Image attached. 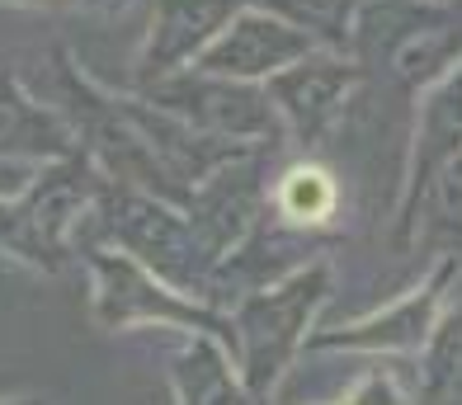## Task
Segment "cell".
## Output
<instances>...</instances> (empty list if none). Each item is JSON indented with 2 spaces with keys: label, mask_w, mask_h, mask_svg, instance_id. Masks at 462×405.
<instances>
[{
  "label": "cell",
  "mask_w": 462,
  "mask_h": 405,
  "mask_svg": "<svg viewBox=\"0 0 462 405\" xmlns=\"http://www.w3.org/2000/svg\"><path fill=\"white\" fill-rule=\"evenodd\" d=\"M335 405H420V368L406 358L373 354L368 373H359Z\"/></svg>",
  "instance_id": "cell-17"
},
{
  "label": "cell",
  "mask_w": 462,
  "mask_h": 405,
  "mask_svg": "<svg viewBox=\"0 0 462 405\" xmlns=\"http://www.w3.org/2000/svg\"><path fill=\"white\" fill-rule=\"evenodd\" d=\"M255 217H260V161L231 156L189 198V226H194L213 269L255 231Z\"/></svg>",
  "instance_id": "cell-10"
},
{
  "label": "cell",
  "mask_w": 462,
  "mask_h": 405,
  "mask_svg": "<svg viewBox=\"0 0 462 405\" xmlns=\"http://www.w3.org/2000/svg\"><path fill=\"white\" fill-rule=\"evenodd\" d=\"M364 85V67H354L345 57H317L288 67L283 76L269 80V99L279 104L283 127L302 146H317L321 137H330V127L345 118L354 90Z\"/></svg>",
  "instance_id": "cell-8"
},
{
  "label": "cell",
  "mask_w": 462,
  "mask_h": 405,
  "mask_svg": "<svg viewBox=\"0 0 462 405\" xmlns=\"http://www.w3.org/2000/svg\"><path fill=\"white\" fill-rule=\"evenodd\" d=\"M326 297H330V264L311 260L307 269L288 273L283 283L250 292L241 307L226 311L231 326H236V368L260 400H274L292 358L307 349L311 321H317Z\"/></svg>",
  "instance_id": "cell-2"
},
{
  "label": "cell",
  "mask_w": 462,
  "mask_h": 405,
  "mask_svg": "<svg viewBox=\"0 0 462 405\" xmlns=\"http://www.w3.org/2000/svg\"><path fill=\"white\" fill-rule=\"evenodd\" d=\"M415 236H430L439 245H462V152L425 184L411 207L396 217V245H415Z\"/></svg>",
  "instance_id": "cell-13"
},
{
  "label": "cell",
  "mask_w": 462,
  "mask_h": 405,
  "mask_svg": "<svg viewBox=\"0 0 462 405\" xmlns=\"http://www.w3.org/2000/svg\"><path fill=\"white\" fill-rule=\"evenodd\" d=\"M99 207H104V236L123 254H133L142 269H152L156 279L180 288L184 297L208 302L217 269L203 254L189 217H180L165 198L142 194V189H123V184L99 189Z\"/></svg>",
  "instance_id": "cell-3"
},
{
  "label": "cell",
  "mask_w": 462,
  "mask_h": 405,
  "mask_svg": "<svg viewBox=\"0 0 462 405\" xmlns=\"http://www.w3.org/2000/svg\"><path fill=\"white\" fill-rule=\"evenodd\" d=\"M462 152V61L420 99V118H415V142H411V165H406V198L411 207L425 184Z\"/></svg>",
  "instance_id": "cell-11"
},
{
  "label": "cell",
  "mask_w": 462,
  "mask_h": 405,
  "mask_svg": "<svg viewBox=\"0 0 462 405\" xmlns=\"http://www.w3.org/2000/svg\"><path fill=\"white\" fill-rule=\"evenodd\" d=\"M0 152H43V156H71L67 127L48 109H38L19 95V85L0 71Z\"/></svg>",
  "instance_id": "cell-14"
},
{
  "label": "cell",
  "mask_w": 462,
  "mask_h": 405,
  "mask_svg": "<svg viewBox=\"0 0 462 405\" xmlns=\"http://www.w3.org/2000/svg\"><path fill=\"white\" fill-rule=\"evenodd\" d=\"M161 114H171L189 127H199L213 142H274L283 133V114L269 99V90H255L250 80H226L208 71H180L156 85H146Z\"/></svg>",
  "instance_id": "cell-5"
},
{
  "label": "cell",
  "mask_w": 462,
  "mask_h": 405,
  "mask_svg": "<svg viewBox=\"0 0 462 405\" xmlns=\"http://www.w3.org/2000/svg\"><path fill=\"white\" fill-rule=\"evenodd\" d=\"M354 52L392 95H430L462 61V0H364Z\"/></svg>",
  "instance_id": "cell-1"
},
{
  "label": "cell",
  "mask_w": 462,
  "mask_h": 405,
  "mask_svg": "<svg viewBox=\"0 0 462 405\" xmlns=\"http://www.w3.org/2000/svg\"><path fill=\"white\" fill-rule=\"evenodd\" d=\"M95 273V321L104 330H128V326H175L180 335H213L217 345L236 358V326L231 316L184 297L152 269H142L123 250H95L90 254Z\"/></svg>",
  "instance_id": "cell-4"
},
{
  "label": "cell",
  "mask_w": 462,
  "mask_h": 405,
  "mask_svg": "<svg viewBox=\"0 0 462 405\" xmlns=\"http://www.w3.org/2000/svg\"><path fill=\"white\" fill-rule=\"evenodd\" d=\"M175 405H269L245 387V377L213 335H184L171 358Z\"/></svg>",
  "instance_id": "cell-12"
},
{
  "label": "cell",
  "mask_w": 462,
  "mask_h": 405,
  "mask_svg": "<svg viewBox=\"0 0 462 405\" xmlns=\"http://www.w3.org/2000/svg\"><path fill=\"white\" fill-rule=\"evenodd\" d=\"M321 42L307 38L302 29L283 24L279 14H269L260 5H250L245 14H236L226 24V33L199 57V71L208 76H226V80H274L283 76L288 67H298V61H307L311 52H317Z\"/></svg>",
  "instance_id": "cell-7"
},
{
  "label": "cell",
  "mask_w": 462,
  "mask_h": 405,
  "mask_svg": "<svg viewBox=\"0 0 462 405\" xmlns=\"http://www.w3.org/2000/svg\"><path fill=\"white\" fill-rule=\"evenodd\" d=\"M335 203H340V184L317 161L292 165L279 179V222L298 226V231H321L335 217Z\"/></svg>",
  "instance_id": "cell-15"
},
{
  "label": "cell",
  "mask_w": 462,
  "mask_h": 405,
  "mask_svg": "<svg viewBox=\"0 0 462 405\" xmlns=\"http://www.w3.org/2000/svg\"><path fill=\"white\" fill-rule=\"evenodd\" d=\"M86 5H90V10H123L128 0H86Z\"/></svg>",
  "instance_id": "cell-18"
},
{
  "label": "cell",
  "mask_w": 462,
  "mask_h": 405,
  "mask_svg": "<svg viewBox=\"0 0 462 405\" xmlns=\"http://www.w3.org/2000/svg\"><path fill=\"white\" fill-rule=\"evenodd\" d=\"M19 5H67V0H19Z\"/></svg>",
  "instance_id": "cell-20"
},
{
  "label": "cell",
  "mask_w": 462,
  "mask_h": 405,
  "mask_svg": "<svg viewBox=\"0 0 462 405\" xmlns=\"http://www.w3.org/2000/svg\"><path fill=\"white\" fill-rule=\"evenodd\" d=\"M250 5L255 0H156L152 33L142 48V90L199 61L226 33L231 19L245 14Z\"/></svg>",
  "instance_id": "cell-9"
},
{
  "label": "cell",
  "mask_w": 462,
  "mask_h": 405,
  "mask_svg": "<svg viewBox=\"0 0 462 405\" xmlns=\"http://www.w3.org/2000/svg\"><path fill=\"white\" fill-rule=\"evenodd\" d=\"M462 264L453 254H444V264H439L425 283L415 292L396 297L387 302L383 311L373 316H359V321H349L340 330H321L307 339L311 354H387V358H411V354H425L430 339L444 321V311L453 302V283H457Z\"/></svg>",
  "instance_id": "cell-6"
},
{
  "label": "cell",
  "mask_w": 462,
  "mask_h": 405,
  "mask_svg": "<svg viewBox=\"0 0 462 405\" xmlns=\"http://www.w3.org/2000/svg\"><path fill=\"white\" fill-rule=\"evenodd\" d=\"M260 10L279 14L283 24L302 29L307 38H317L321 48H354V29H359L364 0H255Z\"/></svg>",
  "instance_id": "cell-16"
},
{
  "label": "cell",
  "mask_w": 462,
  "mask_h": 405,
  "mask_svg": "<svg viewBox=\"0 0 462 405\" xmlns=\"http://www.w3.org/2000/svg\"><path fill=\"white\" fill-rule=\"evenodd\" d=\"M0 405H48V400H38V396H29V400H24V396H14V400H0Z\"/></svg>",
  "instance_id": "cell-19"
}]
</instances>
